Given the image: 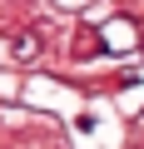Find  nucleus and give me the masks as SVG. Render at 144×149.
Segmentation results:
<instances>
[{
  "instance_id": "f257e3e1",
  "label": "nucleus",
  "mask_w": 144,
  "mask_h": 149,
  "mask_svg": "<svg viewBox=\"0 0 144 149\" xmlns=\"http://www.w3.org/2000/svg\"><path fill=\"white\" fill-rule=\"evenodd\" d=\"M15 55H20V60H25V55H35V40H30V35H20V40H15Z\"/></svg>"
}]
</instances>
